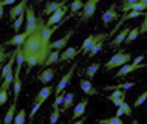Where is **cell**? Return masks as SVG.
Returning a JSON list of instances; mask_svg holds the SVG:
<instances>
[{
  "instance_id": "1",
  "label": "cell",
  "mask_w": 147,
  "mask_h": 124,
  "mask_svg": "<svg viewBox=\"0 0 147 124\" xmlns=\"http://www.w3.org/2000/svg\"><path fill=\"white\" fill-rule=\"evenodd\" d=\"M130 61H132V54H130V53H121V51H118L116 54H113L112 58L105 62L104 68L107 71L113 70V68H119L121 65H124V64L130 62Z\"/></svg>"
},
{
  "instance_id": "2",
  "label": "cell",
  "mask_w": 147,
  "mask_h": 124,
  "mask_svg": "<svg viewBox=\"0 0 147 124\" xmlns=\"http://www.w3.org/2000/svg\"><path fill=\"white\" fill-rule=\"evenodd\" d=\"M99 0H87L84 2V6H82V13H81V20L87 22L88 19H91L96 13V6H98Z\"/></svg>"
},
{
  "instance_id": "3",
  "label": "cell",
  "mask_w": 147,
  "mask_h": 124,
  "mask_svg": "<svg viewBox=\"0 0 147 124\" xmlns=\"http://www.w3.org/2000/svg\"><path fill=\"white\" fill-rule=\"evenodd\" d=\"M107 37V34L105 33H101V34H96V36H88V37L84 41V43H82V47H81V50H79V53L81 54H84V56H87V53L91 50V47L94 45L98 41H101V39H105Z\"/></svg>"
},
{
  "instance_id": "4",
  "label": "cell",
  "mask_w": 147,
  "mask_h": 124,
  "mask_svg": "<svg viewBox=\"0 0 147 124\" xmlns=\"http://www.w3.org/2000/svg\"><path fill=\"white\" fill-rule=\"evenodd\" d=\"M67 11H68V6H67V5L57 8L54 13H51V14L48 16L50 19L45 22V26H53V25H56V23L62 22V19H63V16L67 14Z\"/></svg>"
},
{
  "instance_id": "5",
  "label": "cell",
  "mask_w": 147,
  "mask_h": 124,
  "mask_svg": "<svg viewBox=\"0 0 147 124\" xmlns=\"http://www.w3.org/2000/svg\"><path fill=\"white\" fill-rule=\"evenodd\" d=\"M74 34V30H70L68 33H67L63 37H61V39H57L56 42H51L50 41V43H48V48L50 50H57V51H62L63 48L67 47V43H68V41L71 39V36Z\"/></svg>"
},
{
  "instance_id": "6",
  "label": "cell",
  "mask_w": 147,
  "mask_h": 124,
  "mask_svg": "<svg viewBox=\"0 0 147 124\" xmlns=\"http://www.w3.org/2000/svg\"><path fill=\"white\" fill-rule=\"evenodd\" d=\"M74 70H76V64H73V65H71V68H70V70L67 71L65 75L62 76V79H61V81H59L57 87H56V95L62 93V91L67 89V85H68V84H70L71 78H73V75H74Z\"/></svg>"
},
{
  "instance_id": "7",
  "label": "cell",
  "mask_w": 147,
  "mask_h": 124,
  "mask_svg": "<svg viewBox=\"0 0 147 124\" xmlns=\"http://www.w3.org/2000/svg\"><path fill=\"white\" fill-rule=\"evenodd\" d=\"M144 67V64H135V62H132V64H124V65H121L119 67V70H118V73L113 76L115 79H121L122 76H125V75H129V73H132V71H135V70H138V68H142Z\"/></svg>"
},
{
  "instance_id": "8",
  "label": "cell",
  "mask_w": 147,
  "mask_h": 124,
  "mask_svg": "<svg viewBox=\"0 0 147 124\" xmlns=\"http://www.w3.org/2000/svg\"><path fill=\"white\" fill-rule=\"evenodd\" d=\"M63 5H67V0H48L45 8H43V16H50L51 13H54L57 8H61Z\"/></svg>"
},
{
  "instance_id": "9",
  "label": "cell",
  "mask_w": 147,
  "mask_h": 124,
  "mask_svg": "<svg viewBox=\"0 0 147 124\" xmlns=\"http://www.w3.org/2000/svg\"><path fill=\"white\" fill-rule=\"evenodd\" d=\"M25 14H26V31H33L36 28V23H37V17L34 14V8L26 6Z\"/></svg>"
},
{
  "instance_id": "10",
  "label": "cell",
  "mask_w": 147,
  "mask_h": 124,
  "mask_svg": "<svg viewBox=\"0 0 147 124\" xmlns=\"http://www.w3.org/2000/svg\"><path fill=\"white\" fill-rule=\"evenodd\" d=\"M146 6H147V0H138V2H135V3H124L122 5V13H127V11H144L146 9Z\"/></svg>"
},
{
  "instance_id": "11",
  "label": "cell",
  "mask_w": 147,
  "mask_h": 124,
  "mask_svg": "<svg viewBox=\"0 0 147 124\" xmlns=\"http://www.w3.org/2000/svg\"><path fill=\"white\" fill-rule=\"evenodd\" d=\"M112 91H113V93L109 96V101H112L115 106L119 107L122 101H125V90H122V89H113Z\"/></svg>"
},
{
  "instance_id": "12",
  "label": "cell",
  "mask_w": 147,
  "mask_h": 124,
  "mask_svg": "<svg viewBox=\"0 0 147 124\" xmlns=\"http://www.w3.org/2000/svg\"><path fill=\"white\" fill-rule=\"evenodd\" d=\"M26 2H28V0H20L17 5H14V6L9 9V19H11V20H14L17 16H20V14L25 13V9H26Z\"/></svg>"
},
{
  "instance_id": "13",
  "label": "cell",
  "mask_w": 147,
  "mask_h": 124,
  "mask_svg": "<svg viewBox=\"0 0 147 124\" xmlns=\"http://www.w3.org/2000/svg\"><path fill=\"white\" fill-rule=\"evenodd\" d=\"M79 53V50H76L74 47H68V48H63L62 53L59 54V61L57 62H65V61H71V59L76 58V54Z\"/></svg>"
},
{
  "instance_id": "14",
  "label": "cell",
  "mask_w": 147,
  "mask_h": 124,
  "mask_svg": "<svg viewBox=\"0 0 147 124\" xmlns=\"http://www.w3.org/2000/svg\"><path fill=\"white\" fill-rule=\"evenodd\" d=\"M30 33H31V31H25V33L16 34L13 39H9V41H6L5 43H2V45H3V47H8V45H16V47H17V45H22V43L25 42V39L30 36Z\"/></svg>"
},
{
  "instance_id": "15",
  "label": "cell",
  "mask_w": 147,
  "mask_h": 124,
  "mask_svg": "<svg viewBox=\"0 0 147 124\" xmlns=\"http://www.w3.org/2000/svg\"><path fill=\"white\" fill-rule=\"evenodd\" d=\"M118 16L119 14H116V5H112L104 14H102V22H104V25H109V23H112L115 19H118Z\"/></svg>"
},
{
  "instance_id": "16",
  "label": "cell",
  "mask_w": 147,
  "mask_h": 124,
  "mask_svg": "<svg viewBox=\"0 0 147 124\" xmlns=\"http://www.w3.org/2000/svg\"><path fill=\"white\" fill-rule=\"evenodd\" d=\"M54 73H56V71L48 67V68H45L43 71H40V73L37 75V81H39V82H42V84H48V82L53 81Z\"/></svg>"
},
{
  "instance_id": "17",
  "label": "cell",
  "mask_w": 147,
  "mask_h": 124,
  "mask_svg": "<svg viewBox=\"0 0 147 124\" xmlns=\"http://www.w3.org/2000/svg\"><path fill=\"white\" fill-rule=\"evenodd\" d=\"M79 85H81L82 91H84L85 95H88V96H94V95H98V90L93 87V84L90 82V79H81Z\"/></svg>"
},
{
  "instance_id": "18",
  "label": "cell",
  "mask_w": 147,
  "mask_h": 124,
  "mask_svg": "<svg viewBox=\"0 0 147 124\" xmlns=\"http://www.w3.org/2000/svg\"><path fill=\"white\" fill-rule=\"evenodd\" d=\"M73 104H74V93H73V91L63 95V101H62V104H61V113L67 112L71 106H73Z\"/></svg>"
},
{
  "instance_id": "19",
  "label": "cell",
  "mask_w": 147,
  "mask_h": 124,
  "mask_svg": "<svg viewBox=\"0 0 147 124\" xmlns=\"http://www.w3.org/2000/svg\"><path fill=\"white\" fill-rule=\"evenodd\" d=\"M87 104H88V99H82L79 104H76L74 106V113H73V121H76L78 118H81L82 115L85 113V107H87Z\"/></svg>"
},
{
  "instance_id": "20",
  "label": "cell",
  "mask_w": 147,
  "mask_h": 124,
  "mask_svg": "<svg viewBox=\"0 0 147 124\" xmlns=\"http://www.w3.org/2000/svg\"><path fill=\"white\" fill-rule=\"evenodd\" d=\"M59 54H61V51H57V50L50 51L48 56H47V59L43 61L42 67H50V65H53V64H57V61H59Z\"/></svg>"
},
{
  "instance_id": "21",
  "label": "cell",
  "mask_w": 147,
  "mask_h": 124,
  "mask_svg": "<svg viewBox=\"0 0 147 124\" xmlns=\"http://www.w3.org/2000/svg\"><path fill=\"white\" fill-rule=\"evenodd\" d=\"M13 84H14V102H17V99H19V95H20V90H22L20 73H17V71H16V73H14V79H13Z\"/></svg>"
},
{
  "instance_id": "22",
  "label": "cell",
  "mask_w": 147,
  "mask_h": 124,
  "mask_svg": "<svg viewBox=\"0 0 147 124\" xmlns=\"http://www.w3.org/2000/svg\"><path fill=\"white\" fill-rule=\"evenodd\" d=\"M51 93H53V87H48V85L43 87V89H40V91L37 93V96H36V102H42L43 104Z\"/></svg>"
},
{
  "instance_id": "23",
  "label": "cell",
  "mask_w": 147,
  "mask_h": 124,
  "mask_svg": "<svg viewBox=\"0 0 147 124\" xmlns=\"http://www.w3.org/2000/svg\"><path fill=\"white\" fill-rule=\"evenodd\" d=\"M129 31H130V26H125L124 30H121V31H119L118 36H116V37H115L113 41H112V47H119V45H121V43L124 42V39L127 37Z\"/></svg>"
},
{
  "instance_id": "24",
  "label": "cell",
  "mask_w": 147,
  "mask_h": 124,
  "mask_svg": "<svg viewBox=\"0 0 147 124\" xmlns=\"http://www.w3.org/2000/svg\"><path fill=\"white\" fill-rule=\"evenodd\" d=\"M16 107H17V102H13L9 106V109H8L5 118H3V123H6V124L13 123V118H14V115H16Z\"/></svg>"
},
{
  "instance_id": "25",
  "label": "cell",
  "mask_w": 147,
  "mask_h": 124,
  "mask_svg": "<svg viewBox=\"0 0 147 124\" xmlns=\"http://www.w3.org/2000/svg\"><path fill=\"white\" fill-rule=\"evenodd\" d=\"M138 36H140V28H138V26L130 28V31H129V34H127V37L124 39V42L129 45V43H132L135 39H138Z\"/></svg>"
},
{
  "instance_id": "26",
  "label": "cell",
  "mask_w": 147,
  "mask_h": 124,
  "mask_svg": "<svg viewBox=\"0 0 147 124\" xmlns=\"http://www.w3.org/2000/svg\"><path fill=\"white\" fill-rule=\"evenodd\" d=\"M99 67H101V62H96V64H91V65L87 67L85 70V75L88 76V79H93L94 75H96V71L99 70Z\"/></svg>"
},
{
  "instance_id": "27",
  "label": "cell",
  "mask_w": 147,
  "mask_h": 124,
  "mask_svg": "<svg viewBox=\"0 0 147 124\" xmlns=\"http://www.w3.org/2000/svg\"><path fill=\"white\" fill-rule=\"evenodd\" d=\"M13 79H14V73L11 71V73H8L5 78L2 79V87H0V89H2V90H8L11 87V84H13Z\"/></svg>"
},
{
  "instance_id": "28",
  "label": "cell",
  "mask_w": 147,
  "mask_h": 124,
  "mask_svg": "<svg viewBox=\"0 0 147 124\" xmlns=\"http://www.w3.org/2000/svg\"><path fill=\"white\" fill-rule=\"evenodd\" d=\"M102 43H104V39H101V41H98L96 43H94L93 47H91V50L88 51V53H87V56H88V58H93V56H96L99 51L102 50Z\"/></svg>"
},
{
  "instance_id": "29",
  "label": "cell",
  "mask_w": 147,
  "mask_h": 124,
  "mask_svg": "<svg viewBox=\"0 0 147 124\" xmlns=\"http://www.w3.org/2000/svg\"><path fill=\"white\" fill-rule=\"evenodd\" d=\"M135 85V82H122L119 85H105L102 90H113V89H122V90H129Z\"/></svg>"
},
{
  "instance_id": "30",
  "label": "cell",
  "mask_w": 147,
  "mask_h": 124,
  "mask_svg": "<svg viewBox=\"0 0 147 124\" xmlns=\"http://www.w3.org/2000/svg\"><path fill=\"white\" fill-rule=\"evenodd\" d=\"M82 6H84V2H82V0H73V2L70 3L71 14H74V13H78L79 9H82Z\"/></svg>"
},
{
  "instance_id": "31",
  "label": "cell",
  "mask_w": 147,
  "mask_h": 124,
  "mask_svg": "<svg viewBox=\"0 0 147 124\" xmlns=\"http://www.w3.org/2000/svg\"><path fill=\"white\" fill-rule=\"evenodd\" d=\"M23 20H25V13L23 14H20V16H17V17L14 19V23H13V28H14V31L17 33L19 30H20V26H22V23H23Z\"/></svg>"
},
{
  "instance_id": "32",
  "label": "cell",
  "mask_w": 147,
  "mask_h": 124,
  "mask_svg": "<svg viewBox=\"0 0 147 124\" xmlns=\"http://www.w3.org/2000/svg\"><path fill=\"white\" fill-rule=\"evenodd\" d=\"M25 119H26V112H25V109H22L20 112H19V113L14 115L13 121L17 123V124H22V123H25Z\"/></svg>"
},
{
  "instance_id": "33",
  "label": "cell",
  "mask_w": 147,
  "mask_h": 124,
  "mask_svg": "<svg viewBox=\"0 0 147 124\" xmlns=\"http://www.w3.org/2000/svg\"><path fill=\"white\" fill-rule=\"evenodd\" d=\"M98 123H101V124H121L122 119H121V117H112V118H107V119H98Z\"/></svg>"
},
{
  "instance_id": "34",
  "label": "cell",
  "mask_w": 147,
  "mask_h": 124,
  "mask_svg": "<svg viewBox=\"0 0 147 124\" xmlns=\"http://www.w3.org/2000/svg\"><path fill=\"white\" fill-rule=\"evenodd\" d=\"M59 115H61V107L53 106V113H51V117H50V123H57Z\"/></svg>"
},
{
  "instance_id": "35",
  "label": "cell",
  "mask_w": 147,
  "mask_h": 124,
  "mask_svg": "<svg viewBox=\"0 0 147 124\" xmlns=\"http://www.w3.org/2000/svg\"><path fill=\"white\" fill-rule=\"evenodd\" d=\"M119 107H121V109L124 110V115H127V117H130V115H132V107H130L129 104H127V101H122Z\"/></svg>"
},
{
  "instance_id": "36",
  "label": "cell",
  "mask_w": 147,
  "mask_h": 124,
  "mask_svg": "<svg viewBox=\"0 0 147 124\" xmlns=\"http://www.w3.org/2000/svg\"><path fill=\"white\" fill-rule=\"evenodd\" d=\"M146 98H147V93H146V91H142V93H141V96L138 98L136 101H135L133 107H136V109H138L140 106H142V104H144V101H146Z\"/></svg>"
},
{
  "instance_id": "37",
  "label": "cell",
  "mask_w": 147,
  "mask_h": 124,
  "mask_svg": "<svg viewBox=\"0 0 147 124\" xmlns=\"http://www.w3.org/2000/svg\"><path fill=\"white\" fill-rule=\"evenodd\" d=\"M6 101H8V90L0 89V106H5Z\"/></svg>"
},
{
  "instance_id": "38",
  "label": "cell",
  "mask_w": 147,
  "mask_h": 124,
  "mask_svg": "<svg viewBox=\"0 0 147 124\" xmlns=\"http://www.w3.org/2000/svg\"><path fill=\"white\" fill-rule=\"evenodd\" d=\"M42 107V102H36L34 104V107H33V110H31V113H30V121H33V118L36 117V113L39 112V109Z\"/></svg>"
},
{
  "instance_id": "39",
  "label": "cell",
  "mask_w": 147,
  "mask_h": 124,
  "mask_svg": "<svg viewBox=\"0 0 147 124\" xmlns=\"http://www.w3.org/2000/svg\"><path fill=\"white\" fill-rule=\"evenodd\" d=\"M146 31H147V19H146V14H144L142 16V22L140 25V34H146Z\"/></svg>"
},
{
  "instance_id": "40",
  "label": "cell",
  "mask_w": 147,
  "mask_h": 124,
  "mask_svg": "<svg viewBox=\"0 0 147 124\" xmlns=\"http://www.w3.org/2000/svg\"><path fill=\"white\" fill-rule=\"evenodd\" d=\"M3 50H5V47H3V45H0V65H2V64H3V62H5L6 59H8V54H6Z\"/></svg>"
},
{
  "instance_id": "41",
  "label": "cell",
  "mask_w": 147,
  "mask_h": 124,
  "mask_svg": "<svg viewBox=\"0 0 147 124\" xmlns=\"http://www.w3.org/2000/svg\"><path fill=\"white\" fill-rule=\"evenodd\" d=\"M62 101H63V91H62V93H59V95H56V99H54L53 106H61Z\"/></svg>"
},
{
  "instance_id": "42",
  "label": "cell",
  "mask_w": 147,
  "mask_h": 124,
  "mask_svg": "<svg viewBox=\"0 0 147 124\" xmlns=\"http://www.w3.org/2000/svg\"><path fill=\"white\" fill-rule=\"evenodd\" d=\"M14 2H17V0H2L3 6H6V5H14Z\"/></svg>"
},
{
  "instance_id": "43",
  "label": "cell",
  "mask_w": 147,
  "mask_h": 124,
  "mask_svg": "<svg viewBox=\"0 0 147 124\" xmlns=\"http://www.w3.org/2000/svg\"><path fill=\"white\" fill-rule=\"evenodd\" d=\"M3 14H5L3 13V3H2V0H0V20L3 19Z\"/></svg>"
},
{
  "instance_id": "44",
  "label": "cell",
  "mask_w": 147,
  "mask_h": 124,
  "mask_svg": "<svg viewBox=\"0 0 147 124\" xmlns=\"http://www.w3.org/2000/svg\"><path fill=\"white\" fill-rule=\"evenodd\" d=\"M142 59H144V58H142V56H138V58H135V64H140V62H142Z\"/></svg>"
},
{
  "instance_id": "45",
  "label": "cell",
  "mask_w": 147,
  "mask_h": 124,
  "mask_svg": "<svg viewBox=\"0 0 147 124\" xmlns=\"http://www.w3.org/2000/svg\"><path fill=\"white\" fill-rule=\"evenodd\" d=\"M122 115H124V110H122L121 107H119V109H118V112H116V117H122Z\"/></svg>"
},
{
  "instance_id": "46",
  "label": "cell",
  "mask_w": 147,
  "mask_h": 124,
  "mask_svg": "<svg viewBox=\"0 0 147 124\" xmlns=\"http://www.w3.org/2000/svg\"><path fill=\"white\" fill-rule=\"evenodd\" d=\"M127 3H135V2H138V0H125Z\"/></svg>"
},
{
  "instance_id": "47",
  "label": "cell",
  "mask_w": 147,
  "mask_h": 124,
  "mask_svg": "<svg viewBox=\"0 0 147 124\" xmlns=\"http://www.w3.org/2000/svg\"><path fill=\"white\" fill-rule=\"evenodd\" d=\"M37 2H43V0H37Z\"/></svg>"
},
{
  "instance_id": "48",
  "label": "cell",
  "mask_w": 147,
  "mask_h": 124,
  "mask_svg": "<svg viewBox=\"0 0 147 124\" xmlns=\"http://www.w3.org/2000/svg\"><path fill=\"white\" fill-rule=\"evenodd\" d=\"M0 121H2V119H0Z\"/></svg>"
},
{
  "instance_id": "49",
  "label": "cell",
  "mask_w": 147,
  "mask_h": 124,
  "mask_svg": "<svg viewBox=\"0 0 147 124\" xmlns=\"http://www.w3.org/2000/svg\"><path fill=\"white\" fill-rule=\"evenodd\" d=\"M99 2H101V0H99Z\"/></svg>"
}]
</instances>
